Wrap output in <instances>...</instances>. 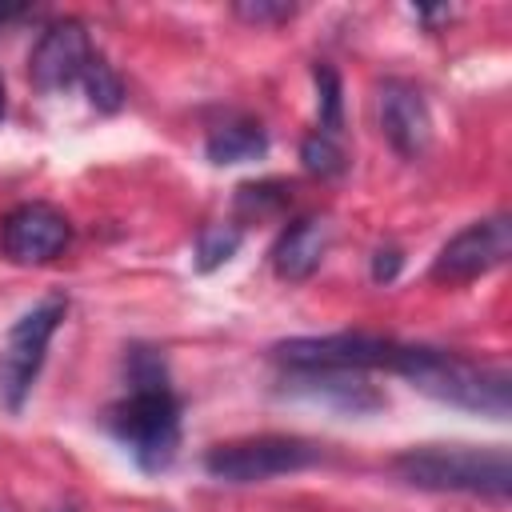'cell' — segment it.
<instances>
[{
  "mask_svg": "<svg viewBox=\"0 0 512 512\" xmlns=\"http://www.w3.org/2000/svg\"><path fill=\"white\" fill-rule=\"evenodd\" d=\"M72 240V224L52 204H20L0 220V252L12 264H48Z\"/></svg>",
  "mask_w": 512,
  "mask_h": 512,
  "instance_id": "cell-9",
  "label": "cell"
},
{
  "mask_svg": "<svg viewBox=\"0 0 512 512\" xmlns=\"http://www.w3.org/2000/svg\"><path fill=\"white\" fill-rule=\"evenodd\" d=\"M392 372H400L416 392H424L440 404H452V408H468V412H480L492 420H504L512 408V380L504 368L472 364L444 348L400 344Z\"/></svg>",
  "mask_w": 512,
  "mask_h": 512,
  "instance_id": "cell-1",
  "label": "cell"
},
{
  "mask_svg": "<svg viewBox=\"0 0 512 512\" xmlns=\"http://www.w3.org/2000/svg\"><path fill=\"white\" fill-rule=\"evenodd\" d=\"M92 60H96V52H92L88 28L80 20H56L36 40V48L28 56V76L40 92H64L76 80H84Z\"/></svg>",
  "mask_w": 512,
  "mask_h": 512,
  "instance_id": "cell-8",
  "label": "cell"
},
{
  "mask_svg": "<svg viewBox=\"0 0 512 512\" xmlns=\"http://www.w3.org/2000/svg\"><path fill=\"white\" fill-rule=\"evenodd\" d=\"M4 112H8V92H4V76H0V120H4Z\"/></svg>",
  "mask_w": 512,
  "mask_h": 512,
  "instance_id": "cell-22",
  "label": "cell"
},
{
  "mask_svg": "<svg viewBox=\"0 0 512 512\" xmlns=\"http://www.w3.org/2000/svg\"><path fill=\"white\" fill-rule=\"evenodd\" d=\"M108 432L116 444L144 468V472H164L176 460L180 448V400L160 384H128V396L116 400L104 416Z\"/></svg>",
  "mask_w": 512,
  "mask_h": 512,
  "instance_id": "cell-3",
  "label": "cell"
},
{
  "mask_svg": "<svg viewBox=\"0 0 512 512\" xmlns=\"http://www.w3.org/2000/svg\"><path fill=\"white\" fill-rule=\"evenodd\" d=\"M284 396L312 400V404H324V408L344 412V416H368V412L384 408V392L376 384H368L360 372H344V368L288 372L284 376Z\"/></svg>",
  "mask_w": 512,
  "mask_h": 512,
  "instance_id": "cell-10",
  "label": "cell"
},
{
  "mask_svg": "<svg viewBox=\"0 0 512 512\" xmlns=\"http://www.w3.org/2000/svg\"><path fill=\"white\" fill-rule=\"evenodd\" d=\"M288 200H292V184H284V180H256V184H240L236 188V212L240 216H256V220L284 212Z\"/></svg>",
  "mask_w": 512,
  "mask_h": 512,
  "instance_id": "cell-15",
  "label": "cell"
},
{
  "mask_svg": "<svg viewBox=\"0 0 512 512\" xmlns=\"http://www.w3.org/2000/svg\"><path fill=\"white\" fill-rule=\"evenodd\" d=\"M396 348H400L396 340L376 336V332H328V336H292V340H280L272 348V356L280 364H288V372H308V368L360 372V368H392Z\"/></svg>",
  "mask_w": 512,
  "mask_h": 512,
  "instance_id": "cell-6",
  "label": "cell"
},
{
  "mask_svg": "<svg viewBox=\"0 0 512 512\" xmlns=\"http://www.w3.org/2000/svg\"><path fill=\"white\" fill-rule=\"evenodd\" d=\"M60 512H72V508H60Z\"/></svg>",
  "mask_w": 512,
  "mask_h": 512,
  "instance_id": "cell-23",
  "label": "cell"
},
{
  "mask_svg": "<svg viewBox=\"0 0 512 512\" xmlns=\"http://www.w3.org/2000/svg\"><path fill=\"white\" fill-rule=\"evenodd\" d=\"M0 512H8V508H4V504H0Z\"/></svg>",
  "mask_w": 512,
  "mask_h": 512,
  "instance_id": "cell-24",
  "label": "cell"
},
{
  "mask_svg": "<svg viewBox=\"0 0 512 512\" xmlns=\"http://www.w3.org/2000/svg\"><path fill=\"white\" fill-rule=\"evenodd\" d=\"M16 16H24V8H8V4H0V24H4V20H16Z\"/></svg>",
  "mask_w": 512,
  "mask_h": 512,
  "instance_id": "cell-21",
  "label": "cell"
},
{
  "mask_svg": "<svg viewBox=\"0 0 512 512\" xmlns=\"http://www.w3.org/2000/svg\"><path fill=\"white\" fill-rule=\"evenodd\" d=\"M380 132L408 160L428 152L432 116H428V104H424L416 84H408V80H384L380 84Z\"/></svg>",
  "mask_w": 512,
  "mask_h": 512,
  "instance_id": "cell-11",
  "label": "cell"
},
{
  "mask_svg": "<svg viewBox=\"0 0 512 512\" xmlns=\"http://www.w3.org/2000/svg\"><path fill=\"white\" fill-rule=\"evenodd\" d=\"M320 460V448L296 436H252V440H228L216 444L204 456V472L224 484H260L272 476H288L300 468H312Z\"/></svg>",
  "mask_w": 512,
  "mask_h": 512,
  "instance_id": "cell-5",
  "label": "cell"
},
{
  "mask_svg": "<svg viewBox=\"0 0 512 512\" xmlns=\"http://www.w3.org/2000/svg\"><path fill=\"white\" fill-rule=\"evenodd\" d=\"M512 252V224L508 216H488L468 224L464 232H456L440 256L432 260V280L440 284H468L492 268H500Z\"/></svg>",
  "mask_w": 512,
  "mask_h": 512,
  "instance_id": "cell-7",
  "label": "cell"
},
{
  "mask_svg": "<svg viewBox=\"0 0 512 512\" xmlns=\"http://www.w3.org/2000/svg\"><path fill=\"white\" fill-rule=\"evenodd\" d=\"M300 160H304V168L312 172V176H344V168H348V152L340 148V140L336 136H328V132H312L304 144H300Z\"/></svg>",
  "mask_w": 512,
  "mask_h": 512,
  "instance_id": "cell-17",
  "label": "cell"
},
{
  "mask_svg": "<svg viewBox=\"0 0 512 512\" xmlns=\"http://www.w3.org/2000/svg\"><path fill=\"white\" fill-rule=\"evenodd\" d=\"M392 472L424 492H464L504 504L512 492V460L504 448L420 444L392 460Z\"/></svg>",
  "mask_w": 512,
  "mask_h": 512,
  "instance_id": "cell-2",
  "label": "cell"
},
{
  "mask_svg": "<svg viewBox=\"0 0 512 512\" xmlns=\"http://www.w3.org/2000/svg\"><path fill=\"white\" fill-rule=\"evenodd\" d=\"M264 152H268V132L256 120H228L212 128L204 140V156L212 164H248L260 160Z\"/></svg>",
  "mask_w": 512,
  "mask_h": 512,
  "instance_id": "cell-13",
  "label": "cell"
},
{
  "mask_svg": "<svg viewBox=\"0 0 512 512\" xmlns=\"http://www.w3.org/2000/svg\"><path fill=\"white\" fill-rule=\"evenodd\" d=\"M232 12H236L240 20H248V24H280V20H292V16H296V4H272V0L248 4V0H240Z\"/></svg>",
  "mask_w": 512,
  "mask_h": 512,
  "instance_id": "cell-19",
  "label": "cell"
},
{
  "mask_svg": "<svg viewBox=\"0 0 512 512\" xmlns=\"http://www.w3.org/2000/svg\"><path fill=\"white\" fill-rule=\"evenodd\" d=\"M84 92H88V104L96 108V112H120V104H124V80L116 76V68L108 64V60H92L88 64V72H84Z\"/></svg>",
  "mask_w": 512,
  "mask_h": 512,
  "instance_id": "cell-16",
  "label": "cell"
},
{
  "mask_svg": "<svg viewBox=\"0 0 512 512\" xmlns=\"http://www.w3.org/2000/svg\"><path fill=\"white\" fill-rule=\"evenodd\" d=\"M400 264H404V256H400L396 248H380V252L372 256V280H376V284H388V280H396Z\"/></svg>",
  "mask_w": 512,
  "mask_h": 512,
  "instance_id": "cell-20",
  "label": "cell"
},
{
  "mask_svg": "<svg viewBox=\"0 0 512 512\" xmlns=\"http://www.w3.org/2000/svg\"><path fill=\"white\" fill-rule=\"evenodd\" d=\"M312 76H316V88H320V128L316 132L336 136L340 132V120H344V108H340V76L328 64H316Z\"/></svg>",
  "mask_w": 512,
  "mask_h": 512,
  "instance_id": "cell-18",
  "label": "cell"
},
{
  "mask_svg": "<svg viewBox=\"0 0 512 512\" xmlns=\"http://www.w3.org/2000/svg\"><path fill=\"white\" fill-rule=\"evenodd\" d=\"M328 252V224L316 216H304L280 232L272 244V268L280 280H308Z\"/></svg>",
  "mask_w": 512,
  "mask_h": 512,
  "instance_id": "cell-12",
  "label": "cell"
},
{
  "mask_svg": "<svg viewBox=\"0 0 512 512\" xmlns=\"http://www.w3.org/2000/svg\"><path fill=\"white\" fill-rule=\"evenodd\" d=\"M244 244V232L236 224H204L196 236V272H216L220 264H228Z\"/></svg>",
  "mask_w": 512,
  "mask_h": 512,
  "instance_id": "cell-14",
  "label": "cell"
},
{
  "mask_svg": "<svg viewBox=\"0 0 512 512\" xmlns=\"http://www.w3.org/2000/svg\"><path fill=\"white\" fill-rule=\"evenodd\" d=\"M68 312V300L64 296H48L40 300L36 308H28L12 328H8V340L0 348V400L20 412L28 392H32V380L40 376V364H44V352H48V340L56 336L60 320Z\"/></svg>",
  "mask_w": 512,
  "mask_h": 512,
  "instance_id": "cell-4",
  "label": "cell"
}]
</instances>
